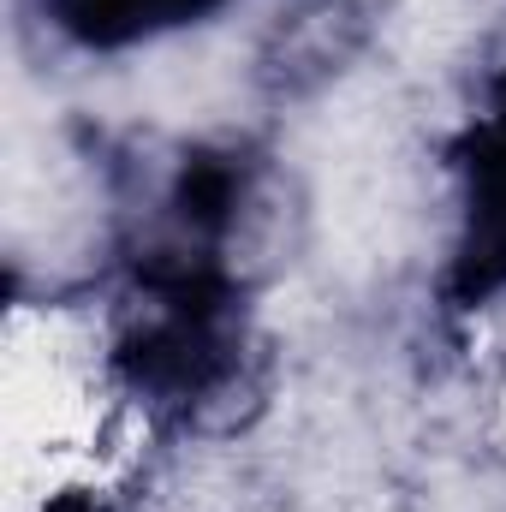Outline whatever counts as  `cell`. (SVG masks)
<instances>
[{
	"mask_svg": "<svg viewBox=\"0 0 506 512\" xmlns=\"http://www.w3.org/2000/svg\"><path fill=\"white\" fill-rule=\"evenodd\" d=\"M48 512H108V507H102V501H90V495H60Z\"/></svg>",
	"mask_w": 506,
	"mask_h": 512,
	"instance_id": "obj_4",
	"label": "cell"
},
{
	"mask_svg": "<svg viewBox=\"0 0 506 512\" xmlns=\"http://www.w3.org/2000/svg\"><path fill=\"white\" fill-rule=\"evenodd\" d=\"M233 203H239V167H233L227 155H191V161L179 167L173 209H179L185 233L215 239V233L233 221Z\"/></svg>",
	"mask_w": 506,
	"mask_h": 512,
	"instance_id": "obj_3",
	"label": "cell"
},
{
	"mask_svg": "<svg viewBox=\"0 0 506 512\" xmlns=\"http://www.w3.org/2000/svg\"><path fill=\"white\" fill-rule=\"evenodd\" d=\"M137 316L120 340V370L149 399H203L233 364V280L191 245L137 262Z\"/></svg>",
	"mask_w": 506,
	"mask_h": 512,
	"instance_id": "obj_1",
	"label": "cell"
},
{
	"mask_svg": "<svg viewBox=\"0 0 506 512\" xmlns=\"http://www.w3.org/2000/svg\"><path fill=\"white\" fill-rule=\"evenodd\" d=\"M215 6L221 0H42L54 30H66L84 48H131V42H149L161 30L197 24Z\"/></svg>",
	"mask_w": 506,
	"mask_h": 512,
	"instance_id": "obj_2",
	"label": "cell"
},
{
	"mask_svg": "<svg viewBox=\"0 0 506 512\" xmlns=\"http://www.w3.org/2000/svg\"><path fill=\"white\" fill-rule=\"evenodd\" d=\"M495 131H506V78H501V90H495V102H489V114H483Z\"/></svg>",
	"mask_w": 506,
	"mask_h": 512,
	"instance_id": "obj_5",
	"label": "cell"
}]
</instances>
